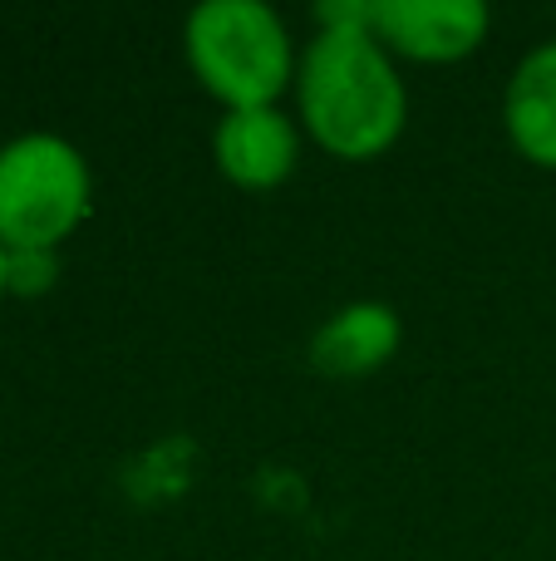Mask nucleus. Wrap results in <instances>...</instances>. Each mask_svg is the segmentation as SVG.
I'll list each match as a JSON object with an SVG mask.
<instances>
[{"mask_svg": "<svg viewBox=\"0 0 556 561\" xmlns=\"http://www.w3.org/2000/svg\"><path fill=\"white\" fill-rule=\"evenodd\" d=\"M370 0L315 10V39L296 65V124L335 163H374L404 138L409 89L370 35Z\"/></svg>", "mask_w": 556, "mask_h": 561, "instance_id": "f257e3e1", "label": "nucleus"}, {"mask_svg": "<svg viewBox=\"0 0 556 561\" xmlns=\"http://www.w3.org/2000/svg\"><path fill=\"white\" fill-rule=\"evenodd\" d=\"M183 59L202 94L232 108H271L296 89V49L286 20L262 0H202L183 20Z\"/></svg>", "mask_w": 556, "mask_h": 561, "instance_id": "f03ea898", "label": "nucleus"}, {"mask_svg": "<svg viewBox=\"0 0 556 561\" xmlns=\"http://www.w3.org/2000/svg\"><path fill=\"white\" fill-rule=\"evenodd\" d=\"M94 213V173L65 134H15L0 144V247L59 252Z\"/></svg>", "mask_w": 556, "mask_h": 561, "instance_id": "7ed1b4c3", "label": "nucleus"}, {"mask_svg": "<svg viewBox=\"0 0 556 561\" xmlns=\"http://www.w3.org/2000/svg\"><path fill=\"white\" fill-rule=\"evenodd\" d=\"M370 35L409 65H459L493 35L483 0H370Z\"/></svg>", "mask_w": 556, "mask_h": 561, "instance_id": "20e7f679", "label": "nucleus"}, {"mask_svg": "<svg viewBox=\"0 0 556 561\" xmlns=\"http://www.w3.org/2000/svg\"><path fill=\"white\" fill-rule=\"evenodd\" d=\"M305 134L296 114L271 108H232L212 128V163L242 193H276L301 168Z\"/></svg>", "mask_w": 556, "mask_h": 561, "instance_id": "39448f33", "label": "nucleus"}, {"mask_svg": "<svg viewBox=\"0 0 556 561\" xmlns=\"http://www.w3.org/2000/svg\"><path fill=\"white\" fill-rule=\"evenodd\" d=\"M399 310L384 300H350L311 335V365L331 379H364L399 355Z\"/></svg>", "mask_w": 556, "mask_h": 561, "instance_id": "423d86ee", "label": "nucleus"}, {"mask_svg": "<svg viewBox=\"0 0 556 561\" xmlns=\"http://www.w3.org/2000/svg\"><path fill=\"white\" fill-rule=\"evenodd\" d=\"M502 128L518 158L556 173V39L528 49L502 94Z\"/></svg>", "mask_w": 556, "mask_h": 561, "instance_id": "0eeeda50", "label": "nucleus"}, {"mask_svg": "<svg viewBox=\"0 0 556 561\" xmlns=\"http://www.w3.org/2000/svg\"><path fill=\"white\" fill-rule=\"evenodd\" d=\"M59 280V252H10V296H39Z\"/></svg>", "mask_w": 556, "mask_h": 561, "instance_id": "6e6552de", "label": "nucleus"}, {"mask_svg": "<svg viewBox=\"0 0 556 561\" xmlns=\"http://www.w3.org/2000/svg\"><path fill=\"white\" fill-rule=\"evenodd\" d=\"M10 296V252L5 247H0V300Z\"/></svg>", "mask_w": 556, "mask_h": 561, "instance_id": "1a4fd4ad", "label": "nucleus"}]
</instances>
